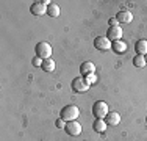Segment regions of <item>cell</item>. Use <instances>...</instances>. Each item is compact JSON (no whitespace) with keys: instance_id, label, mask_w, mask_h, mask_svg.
<instances>
[{"instance_id":"cell-20","label":"cell","mask_w":147,"mask_h":141,"mask_svg":"<svg viewBox=\"0 0 147 141\" xmlns=\"http://www.w3.org/2000/svg\"><path fill=\"white\" fill-rule=\"evenodd\" d=\"M55 124H57V127H59V129H66V124H67V122H66V121H63L61 118H58Z\"/></svg>"},{"instance_id":"cell-10","label":"cell","mask_w":147,"mask_h":141,"mask_svg":"<svg viewBox=\"0 0 147 141\" xmlns=\"http://www.w3.org/2000/svg\"><path fill=\"white\" fill-rule=\"evenodd\" d=\"M116 19L119 20V24H130L133 20V14L130 11H121L116 16Z\"/></svg>"},{"instance_id":"cell-8","label":"cell","mask_w":147,"mask_h":141,"mask_svg":"<svg viewBox=\"0 0 147 141\" xmlns=\"http://www.w3.org/2000/svg\"><path fill=\"white\" fill-rule=\"evenodd\" d=\"M107 38L110 41H121L122 38V28L121 27H110L108 28V33H107Z\"/></svg>"},{"instance_id":"cell-15","label":"cell","mask_w":147,"mask_h":141,"mask_svg":"<svg viewBox=\"0 0 147 141\" xmlns=\"http://www.w3.org/2000/svg\"><path fill=\"white\" fill-rule=\"evenodd\" d=\"M47 16H50V17H58L59 16V6L57 5V3H49Z\"/></svg>"},{"instance_id":"cell-6","label":"cell","mask_w":147,"mask_h":141,"mask_svg":"<svg viewBox=\"0 0 147 141\" xmlns=\"http://www.w3.org/2000/svg\"><path fill=\"white\" fill-rule=\"evenodd\" d=\"M111 42L110 39H108L107 36H99V38H96V41H94V47L97 49V50H110V47H111Z\"/></svg>"},{"instance_id":"cell-2","label":"cell","mask_w":147,"mask_h":141,"mask_svg":"<svg viewBox=\"0 0 147 141\" xmlns=\"http://www.w3.org/2000/svg\"><path fill=\"white\" fill-rule=\"evenodd\" d=\"M34 52H36V56H39V58H42V60H47L52 56V45L49 44L47 41H41L36 44Z\"/></svg>"},{"instance_id":"cell-13","label":"cell","mask_w":147,"mask_h":141,"mask_svg":"<svg viewBox=\"0 0 147 141\" xmlns=\"http://www.w3.org/2000/svg\"><path fill=\"white\" fill-rule=\"evenodd\" d=\"M111 49H113L116 54H124V52L127 50V44H125L124 41H114L113 44H111Z\"/></svg>"},{"instance_id":"cell-17","label":"cell","mask_w":147,"mask_h":141,"mask_svg":"<svg viewBox=\"0 0 147 141\" xmlns=\"http://www.w3.org/2000/svg\"><path fill=\"white\" fill-rule=\"evenodd\" d=\"M133 64H135L136 68H144V66L147 64V63H146V56H142V55H136L135 58H133Z\"/></svg>"},{"instance_id":"cell-5","label":"cell","mask_w":147,"mask_h":141,"mask_svg":"<svg viewBox=\"0 0 147 141\" xmlns=\"http://www.w3.org/2000/svg\"><path fill=\"white\" fill-rule=\"evenodd\" d=\"M47 3H52V2H34L33 5L30 6V11L34 14V16H44L47 13Z\"/></svg>"},{"instance_id":"cell-3","label":"cell","mask_w":147,"mask_h":141,"mask_svg":"<svg viewBox=\"0 0 147 141\" xmlns=\"http://www.w3.org/2000/svg\"><path fill=\"white\" fill-rule=\"evenodd\" d=\"M108 113H110V110H108V104H105L103 100H99V102H96V104L92 105V115L96 116V119L107 118Z\"/></svg>"},{"instance_id":"cell-18","label":"cell","mask_w":147,"mask_h":141,"mask_svg":"<svg viewBox=\"0 0 147 141\" xmlns=\"http://www.w3.org/2000/svg\"><path fill=\"white\" fill-rule=\"evenodd\" d=\"M31 63H33V66H38V68H42V63H44V60H42V58H39V56H36V55H34V56H33V60H31Z\"/></svg>"},{"instance_id":"cell-16","label":"cell","mask_w":147,"mask_h":141,"mask_svg":"<svg viewBox=\"0 0 147 141\" xmlns=\"http://www.w3.org/2000/svg\"><path fill=\"white\" fill-rule=\"evenodd\" d=\"M42 69L45 70V72H53V70H55V61H53L52 58L44 60V63H42Z\"/></svg>"},{"instance_id":"cell-4","label":"cell","mask_w":147,"mask_h":141,"mask_svg":"<svg viewBox=\"0 0 147 141\" xmlns=\"http://www.w3.org/2000/svg\"><path fill=\"white\" fill-rule=\"evenodd\" d=\"M71 86H72V91H75V93H86L91 85L86 82L85 77H75V79L72 80Z\"/></svg>"},{"instance_id":"cell-22","label":"cell","mask_w":147,"mask_h":141,"mask_svg":"<svg viewBox=\"0 0 147 141\" xmlns=\"http://www.w3.org/2000/svg\"><path fill=\"white\" fill-rule=\"evenodd\" d=\"M146 63H147V55H146Z\"/></svg>"},{"instance_id":"cell-23","label":"cell","mask_w":147,"mask_h":141,"mask_svg":"<svg viewBox=\"0 0 147 141\" xmlns=\"http://www.w3.org/2000/svg\"><path fill=\"white\" fill-rule=\"evenodd\" d=\"M146 122H147V118H146Z\"/></svg>"},{"instance_id":"cell-11","label":"cell","mask_w":147,"mask_h":141,"mask_svg":"<svg viewBox=\"0 0 147 141\" xmlns=\"http://www.w3.org/2000/svg\"><path fill=\"white\" fill-rule=\"evenodd\" d=\"M135 50H136L138 55L146 56L147 55V41L146 39H139L138 42H136V45H135Z\"/></svg>"},{"instance_id":"cell-19","label":"cell","mask_w":147,"mask_h":141,"mask_svg":"<svg viewBox=\"0 0 147 141\" xmlns=\"http://www.w3.org/2000/svg\"><path fill=\"white\" fill-rule=\"evenodd\" d=\"M85 79H86V82H88L89 85H92V83H96L97 77H96V74H89V75H86V77H85Z\"/></svg>"},{"instance_id":"cell-14","label":"cell","mask_w":147,"mask_h":141,"mask_svg":"<svg viewBox=\"0 0 147 141\" xmlns=\"http://www.w3.org/2000/svg\"><path fill=\"white\" fill-rule=\"evenodd\" d=\"M107 127H108V124H107V121H103V119H96V121H94V124H92V129L96 130V132H99V133L105 132V130H107Z\"/></svg>"},{"instance_id":"cell-12","label":"cell","mask_w":147,"mask_h":141,"mask_svg":"<svg viewBox=\"0 0 147 141\" xmlns=\"http://www.w3.org/2000/svg\"><path fill=\"white\" fill-rule=\"evenodd\" d=\"M119 122H121V116H119V113L116 111H110L107 116V124L108 125H117Z\"/></svg>"},{"instance_id":"cell-7","label":"cell","mask_w":147,"mask_h":141,"mask_svg":"<svg viewBox=\"0 0 147 141\" xmlns=\"http://www.w3.org/2000/svg\"><path fill=\"white\" fill-rule=\"evenodd\" d=\"M64 130H66V133L71 135V136H78L80 133H82V125H80V122H77V121H71V122L66 124Z\"/></svg>"},{"instance_id":"cell-1","label":"cell","mask_w":147,"mask_h":141,"mask_svg":"<svg viewBox=\"0 0 147 141\" xmlns=\"http://www.w3.org/2000/svg\"><path fill=\"white\" fill-rule=\"evenodd\" d=\"M80 116V108L77 105H66L61 111H59V118L66 122L77 121V118Z\"/></svg>"},{"instance_id":"cell-9","label":"cell","mask_w":147,"mask_h":141,"mask_svg":"<svg viewBox=\"0 0 147 141\" xmlns=\"http://www.w3.org/2000/svg\"><path fill=\"white\" fill-rule=\"evenodd\" d=\"M80 72H82L83 77H86V75H89V74L96 72V66H94V63H91V61H85L82 66H80Z\"/></svg>"},{"instance_id":"cell-21","label":"cell","mask_w":147,"mask_h":141,"mask_svg":"<svg viewBox=\"0 0 147 141\" xmlns=\"http://www.w3.org/2000/svg\"><path fill=\"white\" fill-rule=\"evenodd\" d=\"M110 27H119V20L116 19V17L110 19Z\"/></svg>"}]
</instances>
